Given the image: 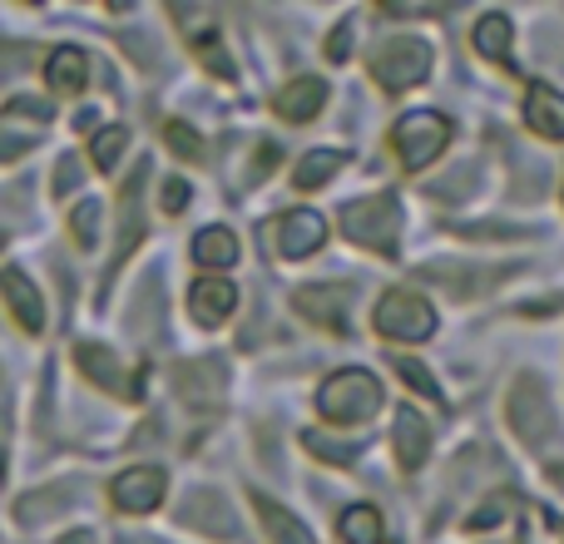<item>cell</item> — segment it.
<instances>
[{"label": "cell", "mask_w": 564, "mask_h": 544, "mask_svg": "<svg viewBox=\"0 0 564 544\" xmlns=\"http://www.w3.org/2000/svg\"><path fill=\"white\" fill-rule=\"evenodd\" d=\"M144 178H149V164H139L134 178L124 184V194H119V248H115V263H109V272L124 263V258L134 253V243L144 238V214H139V188H144Z\"/></svg>", "instance_id": "7c38bea8"}, {"label": "cell", "mask_w": 564, "mask_h": 544, "mask_svg": "<svg viewBox=\"0 0 564 544\" xmlns=\"http://www.w3.org/2000/svg\"><path fill=\"white\" fill-rule=\"evenodd\" d=\"M79 178H85V168H79V159L75 154H65L55 164V194H75L79 188Z\"/></svg>", "instance_id": "d590c367"}, {"label": "cell", "mask_w": 564, "mask_h": 544, "mask_svg": "<svg viewBox=\"0 0 564 544\" xmlns=\"http://www.w3.org/2000/svg\"><path fill=\"white\" fill-rule=\"evenodd\" d=\"M194 263L204 268H234L238 263V238L228 228H204L194 238Z\"/></svg>", "instance_id": "44dd1931"}, {"label": "cell", "mask_w": 564, "mask_h": 544, "mask_svg": "<svg viewBox=\"0 0 564 544\" xmlns=\"http://www.w3.org/2000/svg\"><path fill=\"white\" fill-rule=\"evenodd\" d=\"M0 297H6V307L15 312V322L25 331H40L45 327V297H40V287L25 278L20 268H6L0 272Z\"/></svg>", "instance_id": "30bf717a"}, {"label": "cell", "mask_w": 564, "mask_h": 544, "mask_svg": "<svg viewBox=\"0 0 564 544\" xmlns=\"http://www.w3.org/2000/svg\"><path fill=\"white\" fill-rule=\"evenodd\" d=\"M347 50H351V20H347V25H337V35L327 40V55L332 59H347Z\"/></svg>", "instance_id": "f35d334b"}, {"label": "cell", "mask_w": 564, "mask_h": 544, "mask_svg": "<svg viewBox=\"0 0 564 544\" xmlns=\"http://www.w3.org/2000/svg\"><path fill=\"white\" fill-rule=\"evenodd\" d=\"M65 544H95V535H89V530H79V535H69Z\"/></svg>", "instance_id": "ab89813d"}, {"label": "cell", "mask_w": 564, "mask_h": 544, "mask_svg": "<svg viewBox=\"0 0 564 544\" xmlns=\"http://www.w3.org/2000/svg\"><path fill=\"white\" fill-rule=\"evenodd\" d=\"M188 208V184L184 178H169L164 184V214H184Z\"/></svg>", "instance_id": "8d00e7d4"}, {"label": "cell", "mask_w": 564, "mask_h": 544, "mask_svg": "<svg viewBox=\"0 0 564 544\" xmlns=\"http://www.w3.org/2000/svg\"><path fill=\"white\" fill-rule=\"evenodd\" d=\"M124 144H129V134L119 124L115 129H99L95 144H89V154H95V168H115L119 154H124Z\"/></svg>", "instance_id": "4316f807"}, {"label": "cell", "mask_w": 564, "mask_h": 544, "mask_svg": "<svg viewBox=\"0 0 564 544\" xmlns=\"http://www.w3.org/2000/svg\"><path fill=\"white\" fill-rule=\"evenodd\" d=\"M476 184V164H460L456 174H446L436 184V198H466V188Z\"/></svg>", "instance_id": "836d02e7"}, {"label": "cell", "mask_w": 564, "mask_h": 544, "mask_svg": "<svg viewBox=\"0 0 564 544\" xmlns=\"http://www.w3.org/2000/svg\"><path fill=\"white\" fill-rule=\"evenodd\" d=\"M184 525L204 530V535H218V540H238V515L228 510V500L218 490H194L184 500Z\"/></svg>", "instance_id": "9c48e42d"}, {"label": "cell", "mask_w": 564, "mask_h": 544, "mask_svg": "<svg viewBox=\"0 0 564 544\" xmlns=\"http://www.w3.org/2000/svg\"><path fill=\"white\" fill-rule=\"evenodd\" d=\"M397 371H401V381L406 387H416L421 396H431V401H441V387H436V377H431L421 361H411V357H397Z\"/></svg>", "instance_id": "f1b7e54d"}, {"label": "cell", "mask_w": 564, "mask_h": 544, "mask_svg": "<svg viewBox=\"0 0 564 544\" xmlns=\"http://www.w3.org/2000/svg\"><path fill=\"white\" fill-rule=\"evenodd\" d=\"M6 119H25V124L40 129L50 119V105H45V99H15V105L6 109Z\"/></svg>", "instance_id": "e575fe53"}, {"label": "cell", "mask_w": 564, "mask_h": 544, "mask_svg": "<svg viewBox=\"0 0 564 544\" xmlns=\"http://www.w3.org/2000/svg\"><path fill=\"white\" fill-rule=\"evenodd\" d=\"M174 381L188 401H218V391H224V361H214V357L184 361V367L174 371Z\"/></svg>", "instance_id": "ac0fdd59"}, {"label": "cell", "mask_w": 564, "mask_h": 544, "mask_svg": "<svg viewBox=\"0 0 564 544\" xmlns=\"http://www.w3.org/2000/svg\"><path fill=\"white\" fill-rule=\"evenodd\" d=\"M307 450L322 456V460H332V466H347V460L357 456V446H347V440H327V436H317V431H307Z\"/></svg>", "instance_id": "4dcf8cb0"}, {"label": "cell", "mask_w": 564, "mask_h": 544, "mask_svg": "<svg viewBox=\"0 0 564 544\" xmlns=\"http://www.w3.org/2000/svg\"><path fill=\"white\" fill-rule=\"evenodd\" d=\"M0 243H6V238H0Z\"/></svg>", "instance_id": "b9f144b4"}, {"label": "cell", "mask_w": 564, "mask_h": 544, "mask_svg": "<svg viewBox=\"0 0 564 544\" xmlns=\"http://www.w3.org/2000/svg\"><path fill=\"white\" fill-rule=\"evenodd\" d=\"M35 149V129H10V119H0V159H20Z\"/></svg>", "instance_id": "f546056e"}, {"label": "cell", "mask_w": 564, "mask_h": 544, "mask_svg": "<svg viewBox=\"0 0 564 544\" xmlns=\"http://www.w3.org/2000/svg\"><path fill=\"white\" fill-rule=\"evenodd\" d=\"M164 490H169V476L159 466H134V470H124V476L115 480V505L124 510V515H144V510H154L159 500H164Z\"/></svg>", "instance_id": "52a82bcc"}, {"label": "cell", "mask_w": 564, "mask_h": 544, "mask_svg": "<svg viewBox=\"0 0 564 544\" xmlns=\"http://www.w3.org/2000/svg\"><path fill=\"white\" fill-rule=\"evenodd\" d=\"M337 164H341V159L332 154V149H312V154L292 168V184H297V188H317V184H327V178L337 174Z\"/></svg>", "instance_id": "d4e9b609"}, {"label": "cell", "mask_w": 564, "mask_h": 544, "mask_svg": "<svg viewBox=\"0 0 564 544\" xmlns=\"http://www.w3.org/2000/svg\"><path fill=\"white\" fill-rule=\"evenodd\" d=\"M337 535L347 544H381V515L371 505H351L347 515L337 520Z\"/></svg>", "instance_id": "7402d4cb"}, {"label": "cell", "mask_w": 564, "mask_h": 544, "mask_svg": "<svg viewBox=\"0 0 564 544\" xmlns=\"http://www.w3.org/2000/svg\"><path fill=\"white\" fill-rule=\"evenodd\" d=\"M99 218H105V208H99L95 198H85V204L69 214V233L79 238V248H95L99 243Z\"/></svg>", "instance_id": "484cf974"}, {"label": "cell", "mask_w": 564, "mask_h": 544, "mask_svg": "<svg viewBox=\"0 0 564 544\" xmlns=\"http://www.w3.org/2000/svg\"><path fill=\"white\" fill-rule=\"evenodd\" d=\"M327 243V218L312 208H292L288 218H278V253L282 258H312Z\"/></svg>", "instance_id": "ba28073f"}, {"label": "cell", "mask_w": 564, "mask_h": 544, "mask_svg": "<svg viewBox=\"0 0 564 544\" xmlns=\"http://www.w3.org/2000/svg\"><path fill=\"white\" fill-rule=\"evenodd\" d=\"M431 69V45L416 35H397L371 55V75H377L381 89H406V85H421Z\"/></svg>", "instance_id": "3957f363"}, {"label": "cell", "mask_w": 564, "mask_h": 544, "mask_svg": "<svg viewBox=\"0 0 564 544\" xmlns=\"http://www.w3.org/2000/svg\"><path fill=\"white\" fill-rule=\"evenodd\" d=\"M139 0H109V10H134Z\"/></svg>", "instance_id": "60d3db41"}, {"label": "cell", "mask_w": 564, "mask_h": 544, "mask_svg": "<svg viewBox=\"0 0 564 544\" xmlns=\"http://www.w3.org/2000/svg\"><path fill=\"white\" fill-rule=\"evenodd\" d=\"M292 307H297L302 317H312V322H317V327L341 331V327H347L351 287H302L297 297H292Z\"/></svg>", "instance_id": "8fae6325"}, {"label": "cell", "mask_w": 564, "mask_h": 544, "mask_svg": "<svg viewBox=\"0 0 564 544\" xmlns=\"http://www.w3.org/2000/svg\"><path fill=\"white\" fill-rule=\"evenodd\" d=\"M341 228H347L351 243L377 248V253H391L397 238H401V204L391 194L357 198V204H347V214H341Z\"/></svg>", "instance_id": "7a4b0ae2"}, {"label": "cell", "mask_w": 564, "mask_h": 544, "mask_svg": "<svg viewBox=\"0 0 564 544\" xmlns=\"http://www.w3.org/2000/svg\"><path fill=\"white\" fill-rule=\"evenodd\" d=\"M510 426H516L520 440H530V446H550V440H555V406H550V396L535 381H520V387L510 391Z\"/></svg>", "instance_id": "8992f818"}, {"label": "cell", "mask_w": 564, "mask_h": 544, "mask_svg": "<svg viewBox=\"0 0 564 544\" xmlns=\"http://www.w3.org/2000/svg\"><path fill=\"white\" fill-rule=\"evenodd\" d=\"M397 456H401V466L406 470H421L426 466V456H431V431H426V421H421L416 411H401L397 416Z\"/></svg>", "instance_id": "d6986e66"}, {"label": "cell", "mask_w": 564, "mask_h": 544, "mask_svg": "<svg viewBox=\"0 0 564 544\" xmlns=\"http://www.w3.org/2000/svg\"><path fill=\"white\" fill-rule=\"evenodd\" d=\"M188 307H194V317L204 322V327H218V322L238 307V292H234V282H224V278H204L188 292Z\"/></svg>", "instance_id": "2e32d148"}, {"label": "cell", "mask_w": 564, "mask_h": 544, "mask_svg": "<svg viewBox=\"0 0 564 544\" xmlns=\"http://www.w3.org/2000/svg\"><path fill=\"white\" fill-rule=\"evenodd\" d=\"M75 361H79V371H85L89 381H99L105 391H119V396H134V391H129L124 367L115 361V351L95 347V341H79V347H75Z\"/></svg>", "instance_id": "e0dca14e"}, {"label": "cell", "mask_w": 564, "mask_h": 544, "mask_svg": "<svg viewBox=\"0 0 564 544\" xmlns=\"http://www.w3.org/2000/svg\"><path fill=\"white\" fill-rule=\"evenodd\" d=\"M476 50L496 65H510V20L506 15H486L476 25Z\"/></svg>", "instance_id": "603a6c76"}, {"label": "cell", "mask_w": 564, "mask_h": 544, "mask_svg": "<svg viewBox=\"0 0 564 544\" xmlns=\"http://www.w3.org/2000/svg\"><path fill=\"white\" fill-rule=\"evenodd\" d=\"M164 139H169V149H174L178 159H204V139H198L188 124H178V119L174 124H164Z\"/></svg>", "instance_id": "83f0119b"}, {"label": "cell", "mask_w": 564, "mask_h": 544, "mask_svg": "<svg viewBox=\"0 0 564 544\" xmlns=\"http://www.w3.org/2000/svg\"><path fill=\"white\" fill-rule=\"evenodd\" d=\"M397 154L406 168H426L436 154H446L451 144V119L436 115V109H416V115H406L397 124Z\"/></svg>", "instance_id": "277c9868"}, {"label": "cell", "mask_w": 564, "mask_h": 544, "mask_svg": "<svg viewBox=\"0 0 564 544\" xmlns=\"http://www.w3.org/2000/svg\"><path fill=\"white\" fill-rule=\"evenodd\" d=\"M525 124L540 139H564V95L550 85H530L525 95Z\"/></svg>", "instance_id": "4fadbf2b"}, {"label": "cell", "mask_w": 564, "mask_h": 544, "mask_svg": "<svg viewBox=\"0 0 564 544\" xmlns=\"http://www.w3.org/2000/svg\"><path fill=\"white\" fill-rule=\"evenodd\" d=\"M75 496H79L75 486H50V490H35V496L20 500V520H25V525H35V520H50V515H59V505H69Z\"/></svg>", "instance_id": "cb8c5ba5"}, {"label": "cell", "mask_w": 564, "mask_h": 544, "mask_svg": "<svg viewBox=\"0 0 564 544\" xmlns=\"http://www.w3.org/2000/svg\"><path fill=\"white\" fill-rule=\"evenodd\" d=\"M377 331L381 337H397V341H426L431 331H436V312L426 307V297L397 287L377 302Z\"/></svg>", "instance_id": "5b68a950"}, {"label": "cell", "mask_w": 564, "mask_h": 544, "mask_svg": "<svg viewBox=\"0 0 564 544\" xmlns=\"http://www.w3.org/2000/svg\"><path fill=\"white\" fill-rule=\"evenodd\" d=\"M510 505H516V500H510V496H496V500H486V505H480V515H470V530H496L500 520L510 515Z\"/></svg>", "instance_id": "d6a6232c"}, {"label": "cell", "mask_w": 564, "mask_h": 544, "mask_svg": "<svg viewBox=\"0 0 564 544\" xmlns=\"http://www.w3.org/2000/svg\"><path fill=\"white\" fill-rule=\"evenodd\" d=\"M253 505H258V515H263V525H268V535H273V544H317L307 535V525L302 520H292L282 505H273L268 496H253Z\"/></svg>", "instance_id": "ffe728a7"}, {"label": "cell", "mask_w": 564, "mask_h": 544, "mask_svg": "<svg viewBox=\"0 0 564 544\" xmlns=\"http://www.w3.org/2000/svg\"><path fill=\"white\" fill-rule=\"evenodd\" d=\"M268 168H278V144H263V149H258V164L248 168V178H253V184H258V178H263Z\"/></svg>", "instance_id": "74e56055"}, {"label": "cell", "mask_w": 564, "mask_h": 544, "mask_svg": "<svg viewBox=\"0 0 564 544\" xmlns=\"http://www.w3.org/2000/svg\"><path fill=\"white\" fill-rule=\"evenodd\" d=\"M377 406H381V387H377V377L361 367L337 371V377L317 391V411L327 421H337V426H361V421L377 416Z\"/></svg>", "instance_id": "6da1fadb"}, {"label": "cell", "mask_w": 564, "mask_h": 544, "mask_svg": "<svg viewBox=\"0 0 564 544\" xmlns=\"http://www.w3.org/2000/svg\"><path fill=\"white\" fill-rule=\"evenodd\" d=\"M322 105H327V79H317V75L292 79V85L278 95V115L292 119V124H307Z\"/></svg>", "instance_id": "5bb4252c"}, {"label": "cell", "mask_w": 564, "mask_h": 544, "mask_svg": "<svg viewBox=\"0 0 564 544\" xmlns=\"http://www.w3.org/2000/svg\"><path fill=\"white\" fill-rule=\"evenodd\" d=\"M35 65V45H15V40H6L0 45V79H15V69Z\"/></svg>", "instance_id": "1f68e13d"}, {"label": "cell", "mask_w": 564, "mask_h": 544, "mask_svg": "<svg viewBox=\"0 0 564 544\" xmlns=\"http://www.w3.org/2000/svg\"><path fill=\"white\" fill-rule=\"evenodd\" d=\"M45 75H50V89H55V95H79V89L89 85V55L75 45L50 50Z\"/></svg>", "instance_id": "9a60e30c"}]
</instances>
